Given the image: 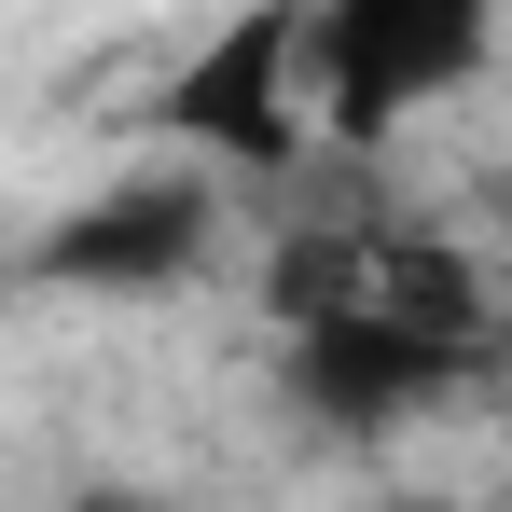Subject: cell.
<instances>
[{"mask_svg":"<svg viewBox=\"0 0 512 512\" xmlns=\"http://www.w3.org/2000/svg\"><path fill=\"white\" fill-rule=\"evenodd\" d=\"M457 360H471L457 333L388 319V305H319V319H291V388H305L319 416H402L429 388H457Z\"/></svg>","mask_w":512,"mask_h":512,"instance_id":"obj_4","label":"cell"},{"mask_svg":"<svg viewBox=\"0 0 512 512\" xmlns=\"http://www.w3.org/2000/svg\"><path fill=\"white\" fill-rule=\"evenodd\" d=\"M208 236H222V194L208 180H111L97 208H70L28 250V277L42 291H180L208 263Z\"/></svg>","mask_w":512,"mask_h":512,"instance_id":"obj_3","label":"cell"},{"mask_svg":"<svg viewBox=\"0 0 512 512\" xmlns=\"http://www.w3.org/2000/svg\"><path fill=\"white\" fill-rule=\"evenodd\" d=\"M485 28L499 0H305V97L346 139H388L402 111L485 70Z\"/></svg>","mask_w":512,"mask_h":512,"instance_id":"obj_1","label":"cell"},{"mask_svg":"<svg viewBox=\"0 0 512 512\" xmlns=\"http://www.w3.org/2000/svg\"><path fill=\"white\" fill-rule=\"evenodd\" d=\"M167 139L208 167H291L305 153V0H250L208 28L167 84Z\"/></svg>","mask_w":512,"mask_h":512,"instance_id":"obj_2","label":"cell"}]
</instances>
